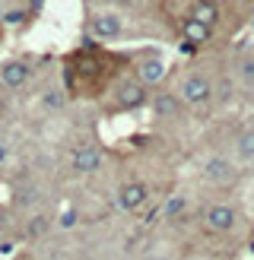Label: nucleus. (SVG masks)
I'll return each instance as SVG.
<instances>
[{"label":"nucleus","mask_w":254,"mask_h":260,"mask_svg":"<svg viewBox=\"0 0 254 260\" xmlns=\"http://www.w3.org/2000/svg\"><path fill=\"white\" fill-rule=\"evenodd\" d=\"M89 32H92L99 42H114V38L124 35V19L118 16V13H92V19H89Z\"/></svg>","instance_id":"2"},{"label":"nucleus","mask_w":254,"mask_h":260,"mask_svg":"<svg viewBox=\"0 0 254 260\" xmlns=\"http://www.w3.org/2000/svg\"><path fill=\"white\" fill-rule=\"evenodd\" d=\"M22 19H25L22 10H10V13H4V22H10V25H16V22H22Z\"/></svg>","instance_id":"18"},{"label":"nucleus","mask_w":254,"mask_h":260,"mask_svg":"<svg viewBox=\"0 0 254 260\" xmlns=\"http://www.w3.org/2000/svg\"><path fill=\"white\" fill-rule=\"evenodd\" d=\"M194 19H200V22H207V25H213L216 19H219V7L213 4V0H194V13H190Z\"/></svg>","instance_id":"11"},{"label":"nucleus","mask_w":254,"mask_h":260,"mask_svg":"<svg viewBox=\"0 0 254 260\" xmlns=\"http://www.w3.org/2000/svg\"><path fill=\"white\" fill-rule=\"evenodd\" d=\"M238 225V213L229 203H213L207 210V229L210 232H232Z\"/></svg>","instance_id":"5"},{"label":"nucleus","mask_w":254,"mask_h":260,"mask_svg":"<svg viewBox=\"0 0 254 260\" xmlns=\"http://www.w3.org/2000/svg\"><path fill=\"white\" fill-rule=\"evenodd\" d=\"M45 232H48V219L45 216H35L32 222H29V235L35 238V235H45Z\"/></svg>","instance_id":"17"},{"label":"nucleus","mask_w":254,"mask_h":260,"mask_svg":"<svg viewBox=\"0 0 254 260\" xmlns=\"http://www.w3.org/2000/svg\"><path fill=\"white\" fill-rule=\"evenodd\" d=\"M108 4H114V7H134V4H140V0H108Z\"/></svg>","instance_id":"19"},{"label":"nucleus","mask_w":254,"mask_h":260,"mask_svg":"<svg viewBox=\"0 0 254 260\" xmlns=\"http://www.w3.org/2000/svg\"><path fill=\"white\" fill-rule=\"evenodd\" d=\"M0 232H4V213H0Z\"/></svg>","instance_id":"21"},{"label":"nucleus","mask_w":254,"mask_h":260,"mask_svg":"<svg viewBox=\"0 0 254 260\" xmlns=\"http://www.w3.org/2000/svg\"><path fill=\"white\" fill-rule=\"evenodd\" d=\"M152 108H156L162 118H172V114H178V99L175 95H159V99H152Z\"/></svg>","instance_id":"14"},{"label":"nucleus","mask_w":254,"mask_h":260,"mask_svg":"<svg viewBox=\"0 0 254 260\" xmlns=\"http://www.w3.org/2000/svg\"><path fill=\"white\" fill-rule=\"evenodd\" d=\"M238 80H241V86L254 89V54H248V57L238 60Z\"/></svg>","instance_id":"13"},{"label":"nucleus","mask_w":254,"mask_h":260,"mask_svg":"<svg viewBox=\"0 0 254 260\" xmlns=\"http://www.w3.org/2000/svg\"><path fill=\"white\" fill-rule=\"evenodd\" d=\"M137 80L143 86H156L165 80V60L162 57H143L137 63Z\"/></svg>","instance_id":"9"},{"label":"nucleus","mask_w":254,"mask_h":260,"mask_svg":"<svg viewBox=\"0 0 254 260\" xmlns=\"http://www.w3.org/2000/svg\"><path fill=\"white\" fill-rule=\"evenodd\" d=\"M146 86L140 80H127L118 86V108L121 111H134V108H143L146 105Z\"/></svg>","instance_id":"4"},{"label":"nucleus","mask_w":254,"mask_h":260,"mask_svg":"<svg viewBox=\"0 0 254 260\" xmlns=\"http://www.w3.org/2000/svg\"><path fill=\"white\" fill-rule=\"evenodd\" d=\"M181 102L190 108H207L213 102V83L203 73H190L181 83Z\"/></svg>","instance_id":"1"},{"label":"nucleus","mask_w":254,"mask_h":260,"mask_svg":"<svg viewBox=\"0 0 254 260\" xmlns=\"http://www.w3.org/2000/svg\"><path fill=\"white\" fill-rule=\"evenodd\" d=\"M70 165H73L76 175H92L102 168V149L99 146H76Z\"/></svg>","instance_id":"7"},{"label":"nucleus","mask_w":254,"mask_h":260,"mask_svg":"<svg viewBox=\"0 0 254 260\" xmlns=\"http://www.w3.org/2000/svg\"><path fill=\"white\" fill-rule=\"evenodd\" d=\"M210 29H213V25H207V22H200V19L190 16L184 22V38H187V42H194V45H203L210 38Z\"/></svg>","instance_id":"10"},{"label":"nucleus","mask_w":254,"mask_h":260,"mask_svg":"<svg viewBox=\"0 0 254 260\" xmlns=\"http://www.w3.org/2000/svg\"><path fill=\"white\" fill-rule=\"evenodd\" d=\"M235 149H238V155H241L245 162H254V130H245V134L238 137Z\"/></svg>","instance_id":"12"},{"label":"nucleus","mask_w":254,"mask_h":260,"mask_svg":"<svg viewBox=\"0 0 254 260\" xmlns=\"http://www.w3.org/2000/svg\"><path fill=\"white\" fill-rule=\"evenodd\" d=\"M203 178L210 181V184H232L235 181V165L223 159V155H210L207 162H203Z\"/></svg>","instance_id":"6"},{"label":"nucleus","mask_w":254,"mask_h":260,"mask_svg":"<svg viewBox=\"0 0 254 260\" xmlns=\"http://www.w3.org/2000/svg\"><path fill=\"white\" fill-rule=\"evenodd\" d=\"M29 76H32V70H29L25 60H7L4 67H0V83L7 89H22L29 83Z\"/></svg>","instance_id":"8"},{"label":"nucleus","mask_w":254,"mask_h":260,"mask_svg":"<svg viewBox=\"0 0 254 260\" xmlns=\"http://www.w3.org/2000/svg\"><path fill=\"white\" fill-rule=\"evenodd\" d=\"M146 200H149V190H146V184H140V181H127L118 190V210H124V213L143 210Z\"/></svg>","instance_id":"3"},{"label":"nucleus","mask_w":254,"mask_h":260,"mask_svg":"<svg viewBox=\"0 0 254 260\" xmlns=\"http://www.w3.org/2000/svg\"><path fill=\"white\" fill-rule=\"evenodd\" d=\"M42 105H45V108H51V111L64 108V92H60V89H48V92L42 95Z\"/></svg>","instance_id":"15"},{"label":"nucleus","mask_w":254,"mask_h":260,"mask_svg":"<svg viewBox=\"0 0 254 260\" xmlns=\"http://www.w3.org/2000/svg\"><path fill=\"white\" fill-rule=\"evenodd\" d=\"M4 162H7V146L0 143V165H4Z\"/></svg>","instance_id":"20"},{"label":"nucleus","mask_w":254,"mask_h":260,"mask_svg":"<svg viewBox=\"0 0 254 260\" xmlns=\"http://www.w3.org/2000/svg\"><path fill=\"white\" fill-rule=\"evenodd\" d=\"M184 210H187V197H181V193L165 203V216H181Z\"/></svg>","instance_id":"16"}]
</instances>
